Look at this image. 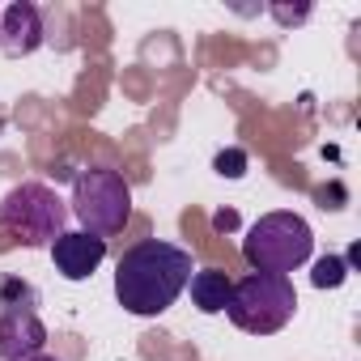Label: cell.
<instances>
[{
    "label": "cell",
    "instance_id": "6da1fadb",
    "mask_svg": "<svg viewBox=\"0 0 361 361\" xmlns=\"http://www.w3.org/2000/svg\"><path fill=\"white\" fill-rule=\"evenodd\" d=\"M192 281V251L178 243L145 238L128 247L115 264V298L128 314H161L178 302V293Z\"/></svg>",
    "mask_w": 361,
    "mask_h": 361
},
{
    "label": "cell",
    "instance_id": "7a4b0ae2",
    "mask_svg": "<svg viewBox=\"0 0 361 361\" xmlns=\"http://www.w3.org/2000/svg\"><path fill=\"white\" fill-rule=\"evenodd\" d=\"M310 255H314V234H310V226L298 213H264L243 238V259L255 272L289 276Z\"/></svg>",
    "mask_w": 361,
    "mask_h": 361
},
{
    "label": "cell",
    "instance_id": "3957f363",
    "mask_svg": "<svg viewBox=\"0 0 361 361\" xmlns=\"http://www.w3.org/2000/svg\"><path fill=\"white\" fill-rule=\"evenodd\" d=\"M298 310V289L289 276H276V272H247L243 281H234V293H230V323L251 331V336H272L281 331Z\"/></svg>",
    "mask_w": 361,
    "mask_h": 361
},
{
    "label": "cell",
    "instance_id": "277c9868",
    "mask_svg": "<svg viewBox=\"0 0 361 361\" xmlns=\"http://www.w3.org/2000/svg\"><path fill=\"white\" fill-rule=\"evenodd\" d=\"M73 217L81 221L85 234H119L132 217V188L119 170L90 166L73 178Z\"/></svg>",
    "mask_w": 361,
    "mask_h": 361
},
{
    "label": "cell",
    "instance_id": "5b68a950",
    "mask_svg": "<svg viewBox=\"0 0 361 361\" xmlns=\"http://www.w3.org/2000/svg\"><path fill=\"white\" fill-rule=\"evenodd\" d=\"M0 230H9L26 247H51L68 230V209L47 183H22L0 200Z\"/></svg>",
    "mask_w": 361,
    "mask_h": 361
},
{
    "label": "cell",
    "instance_id": "8992f818",
    "mask_svg": "<svg viewBox=\"0 0 361 361\" xmlns=\"http://www.w3.org/2000/svg\"><path fill=\"white\" fill-rule=\"evenodd\" d=\"M51 259L64 281H90L98 272V264L106 259V238L85 234V230H64L51 243Z\"/></svg>",
    "mask_w": 361,
    "mask_h": 361
},
{
    "label": "cell",
    "instance_id": "52a82bcc",
    "mask_svg": "<svg viewBox=\"0 0 361 361\" xmlns=\"http://www.w3.org/2000/svg\"><path fill=\"white\" fill-rule=\"evenodd\" d=\"M47 348V327L39 310H0V357L30 361Z\"/></svg>",
    "mask_w": 361,
    "mask_h": 361
},
{
    "label": "cell",
    "instance_id": "ba28073f",
    "mask_svg": "<svg viewBox=\"0 0 361 361\" xmlns=\"http://www.w3.org/2000/svg\"><path fill=\"white\" fill-rule=\"evenodd\" d=\"M0 47H5L13 60L43 47V13L30 5V0H13V5L0 13Z\"/></svg>",
    "mask_w": 361,
    "mask_h": 361
},
{
    "label": "cell",
    "instance_id": "9c48e42d",
    "mask_svg": "<svg viewBox=\"0 0 361 361\" xmlns=\"http://www.w3.org/2000/svg\"><path fill=\"white\" fill-rule=\"evenodd\" d=\"M192 306L200 310V314H221L226 306H230V293H234V281H230V272H221V268H204V272H192Z\"/></svg>",
    "mask_w": 361,
    "mask_h": 361
},
{
    "label": "cell",
    "instance_id": "30bf717a",
    "mask_svg": "<svg viewBox=\"0 0 361 361\" xmlns=\"http://www.w3.org/2000/svg\"><path fill=\"white\" fill-rule=\"evenodd\" d=\"M35 302H39L35 285H26V281H18V276H5V281H0V306H5V310H35Z\"/></svg>",
    "mask_w": 361,
    "mask_h": 361
},
{
    "label": "cell",
    "instance_id": "8fae6325",
    "mask_svg": "<svg viewBox=\"0 0 361 361\" xmlns=\"http://www.w3.org/2000/svg\"><path fill=\"white\" fill-rule=\"evenodd\" d=\"M310 281H314V289H340V285L348 281V259H340V255H323V259L314 264Z\"/></svg>",
    "mask_w": 361,
    "mask_h": 361
},
{
    "label": "cell",
    "instance_id": "7c38bea8",
    "mask_svg": "<svg viewBox=\"0 0 361 361\" xmlns=\"http://www.w3.org/2000/svg\"><path fill=\"white\" fill-rule=\"evenodd\" d=\"M213 170H217L221 178H243V174H247V153H243V149H221L217 161H213Z\"/></svg>",
    "mask_w": 361,
    "mask_h": 361
},
{
    "label": "cell",
    "instance_id": "4fadbf2b",
    "mask_svg": "<svg viewBox=\"0 0 361 361\" xmlns=\"http://www.w3.org/2000/svg\"><path fill=\"white\" fill-rule=\"evenodd\" d=\"M272 18L289 26V22H306V18H310V9H306V5H302V9H285V5H272Z\"/></svg>",
    "mask_w": 361,
    "mask_h": 361
},
{
    "label": "cell",
    "instance_id": "5bb4252c",
    "mask_svg": "<svg viewBox=\"0 0 361 361\" xmlns=\"http://www.w3.org/2000/svg\"><path fill=\"white\" fill-rule=\"evenodd\" d=\"M234 226H238V213H230V209H226V213H213V230L226 234V230H234Z\"/></svg>",
    "mask_w": 361,
    "mask_h": 361
},
{
    "label": "cell",
    "instance_id": "9a60e30c",
    "mask_svg": "<svg viewBox=\"0 0 361 361\" xmlns=\"http://www.w3.org/2000/svg\"><path fill=\"white\" fill-rule=\"evenodd\" d=\"M30 361H56V357H47V353H39V357H30Z\"/></svg>",
    "mask_w": 361,
    "mask_h": 361
}]
</instances>
